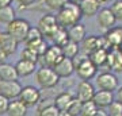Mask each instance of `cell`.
<instances>
[{
	"mask_svg": "<svg viewBox=\"0 0 122 116\" xmlns=\"http://www.w3.org/2000/svg\"><path fill=\"white\" fill-rule=\"evenodd\" d=\"M54 16H56L57 24L60 27H64V28H68L76 23H80L81 18H83L80 9H79V5L75 3H71V1L66 3L65 5H62Z\"/></svg>",
	"mask_w": 122,
	"mask_h": 116,
	"instance_id": "cell-1",
	"label": "cell"
},
{
	"mask_svg": "<svg viewBox=\"0 0 122 116\" xmlns=\"http://www.w3.org/2000/svg\"><path fill=\"white\" fill-rule=\"evenodd\" d=\"M72 62H73L75 72L81 81H90L96 76L98 68L87 57H75L72 58Z\"/></svg>",
	"mask_w": 122,
	"mask_h": 116,
	"instance_id": "cell-2",
	"label": "cell"
},
{
	"mask_svg": "<svg viewBox=\"0 0 122 116\" xmlns=\"http://www.w3.org/2000/svg\"><path fill=\"white\" fill-rule=\"evenodd\" d=\"M30 27L31 26H30V23H29V20L23 19V18H15L12 22H10L8 24H7L5 32H8L18 43H20V42H25L27 31H29Z\"/></svg>",
	"mask_w": 122,
	"mask_h": 116,
	"instance_id": "cell-3",
	"label": "cell"
},
{
	"mask_svg": "<svg viewBox=\"0 0 122 116\" xmlns=\"http://www.w3.org/2000/svg\"><path fill=\"white\" fill-rule=\"evenodd\" d=\"M35 80L38 82V85L42 89H52L58 84L60 77L54 73L52 68H46V66H41V68L35 72Z\"/></svg>",
	"mask_w": 122,
	"mask_h": 116,
	"instance_id": "cell-4",
	"label": "cell"
},
{
	"mask_svg": "<svg viewBox=\"0 0 122 116\" xmlns=\"http://www.w3.org/2000/svg\"><path fill=\"white\" fill-rule=\"evenodd\" d=\"M18 99L20 100L27 108L29 107H35L38 101L42 99V93L38 88H35L33 85H26L22 86V90L18 96Z\"/></svg>",
	"mask_w": 122,
	"mask_h": 116,
	"instance_id": "cell-5",
	"label": "cell"
},
{
	"mask_svg": "<svg viewBox=\"0 0 122 116\" xmlns=\"http://www.w3.org/2000/svg\"><path fill=\"white\" fill-rule=\"evenodd\" d=\"M95 84L96 86L102 90H109V92H114L119 86V81L118 77L113 72H103L95 76Z\"/></svg>",
	"mask_w": 122,
	"mask_h": 116,
	"instance_id": "cell-6",
	"label": "cell"
},
{
	"mask_svg": "<svg viewBox=\"0 0 122 116\" xmlns=\"http://www.w3.org/2000/svg\"><path fill=\"white\" fill-rule=\"evenodd\" d=\"M62 58V51H61V47L58 46H48L46 51L39 57L38 62L42 64V66H46V68H53L54 65L58 62V61Z\"/></svg>",
	"mask_w": 122,
	"mask_h": 116,
	"instance_id": "cell-7",
	"label": "cell"
},
{
	"mask_svg": "<svg viewBox=\"0 0 122 116\" xmlns=\"http://www.w3.org/2000/svg\"><path fill=\"white\" fill-rule=\"evenodd\" d=\"M57 27H58V24L56 22V16L52 14H44L39 18L38 24H37V28L41 31L42 37H48V38L56 31Z\"/></svg>",
	"mask_w": 122,
	"mask_h": 116,
	"instance_id": "cell-8",
	"label": "cell"
},
{
	"mask_svg": "<svg viewBox=\"0 0 122 116\" xmlns=\"http://www.w3.org/2000/svg\"><path fill=\"white\" fill-rule=\"evenodd\" d=\"M106 47L109 49H118L122 43V26H114L105 32L103 35Z\"/></svg>",
	"mask_w": 122,
	"mask_h": 116,
	"instance_id": "cell-9",
	"label": "cell"
},
{
	"mask_svg": "<svg viewBox=\"0 0 122 116\" xmlns=\"http://www.w3.org/2000/svg\"><path fill=\"white\" fill-rule=\"evenodd\" d=\"M80 43H81L80 50L86 54V57H87L91 51H94V50H96V49H99V47L107 49L106 47V43H105V39H103V35H102V37H98V35H88V37H86Z\"/></svg>",
	"mask_w": 122,
	"mask_h": 116,
	"instance_id": "cell-10",
	"label": "cell"
},
{
	"mask_svg": "<svg viewBox=\"0 0 122 116\" xmlns=\"http://www.w3.org/2000/svg\"><path fill=\"white\" fill-rule=\"evenodd\" d=\"M20 90H22V85L18 80H15V81H0V95L4 96L5 99H18Z\"/></svg>",
	"mask_w": 122,
	"mask_h": 116,
	"instance_id": "cell-11",
	"label": "cell"
},
{
	"mask_svg": "<svg viewBox=\"0 0 122 116\" xmlns=\"http://www.w3.org/2000/svg\"><path fill=\"white\" fill-rule=\"evenodd\" d=\"M95 16H96V23H98V26H99L102 30L107 31L109 28L115 26V22L117 20H115V18H114L113 12H111V9H110L109 7L100 8Z\"/></svg>",
	"mask_w": 122,
	"mask_h": 116,
	"instance_id": "cell-12",
	"label": "cell"
},
{
	"mask_svg": "<svg viewBox=\"0 0 122 116\" xmlns=\"http://www.w3.org/2000/svg\"><path fill=\"white\" fill-rule=\"evenodd\" d=\"M52 69L54 70V73H56L60 78L71 77L72 73L75 72L72 60H71V58H65V57H62V58H61V60L58 61V62H57Z\"/></svg>",
	"mask_w": 122,
	"mask_h": 116,
	"instance_id": "cell-13",
	"label": "cell"
},
{
	"mask_svg": "<svg viewBox=\"0 0 122 116\" xmlns=\"http://www.w3.org/2000/svg\"><path fill=\"white\" fill-rule=\"evenodd\" d=\"M110 72H122V53L118 49H110L109 54H107V61L106 65Z\"/></svg>",
	"mask_w": 122,
	"mask_h": 116,
	"instance_id": "cell-14",
	"label": "cell"
},
{
	"mask_svg": "<svg viewBox=\"0 0 122 116\" xmlns=\"http://www.w3.org/2000/svg\"><path fill=\"white\" fill-rule=\"evenodd\" d=\"M95 93V86L92 85L90 81H80L76 89V95L75 97L77 100H80L81 103L84 101H90L92 100V96Z\"/></svg>",
	"mask_w": 122,
	"mask_h": 116,
	"instance_id": "cell-15",
	"label": "cell"
},
{
	"mask_svg": "<svg viewBox=\"0 0 122 116\" xmlns=\"http://www.w3.org/2000/svg\"><path fill=\"white\" fill-rule=\"evenodd\" d=\"M18 45H19V43H18L8 32H5V31H1V32H0V46H1L3 51H4V54L7 57L12 56V54L16 53Z\"/></svg>",
	"mask_w": 122,
	"mask_h": 116,
	"instance_id": "cell-16",
	"label": "cell"
},
{
	"mask_svg": "<svg viewBox=\"0 0 122 116\" xmlns=\"http://www.w3.org/2000/svg\"><path fill=\"white\" fill-rule=\"evenodd\" d=\"M92 101L98 108H107L110 104L114 101V93L109 90H95V93L92 96Z\"/></svg>",
	"mask_w": 122,
	"mask_h": 116,
	"instance_id": "cell-17",
	"label": "cell"
},
{
	"mask_svg": "<svg viewBox=\"0 0 122 116\" xmlns=\"http://www.w3.org/2000/svg\"><path fill=\"white\" fill-rule=\"evenodd\" d=\"M79 9L81 12V16H87V18H92L95 16L98 11H99L102 7H100V3L98 0H81L79 3Z\"/></svg>",
	"mask_w": 122,
	"mask_h": 116,
	"instance_id": "cell-18",
	"label": "cell"
},
{
	"mask_svg": "<svg viewBox=\"0 0 122 116\" xmlns=\"http://www.w3.org/2000/svg\"><path fill=\"white\" fill-rule=\"evenodd\" d=\"M66 34H68V39L69 41H72L75 43H80L87 37V28L81 23H76V24L66 28Z\"/></svg>",
	"mask_w": 122,
	"mask_h": 116,
	"instance_id": "cell-19",
	"label": "cell"
},
{
	"mask_svg": "<svg viewBox=\"0 0 122 116\" xmlns=\"http://www.w3.org/2000/svg\"><path fill=\"white\" fill-rule=\"evenodd\" d=\"M107 54H109V49L99 47V49H96V50H94V51L90 53V54L87 56V58L98 68V66H105L106 65Z\"/></svg>",
	"mask_w": 122,
	"mask_h": 116,
	"instance_id": "cell-20",
	"label": "cell"
},
{
	"mask_svg": "<svg viewBox=\"0 0 122 116\" xmlns=\"http://www.w3.org/2000/svg\"><path fill=\"white\" fill-rule=\"evenodd\" d=\"M75 99V95L69 90H64L53 99V104L56 105V108L58 111H62V109H66L68 105L71 104V101Z\"/></svg>",
	"mask_w": 122,
	"mask_h": 116,
	"instance_id": "cell-21",
	"label": "cell"
},
{
	"mask_svg": "<svg viewBox=\"0 0 122 116\" xmlns=\"http://www.w3.org/2000/svg\"><path fill=\"white\" fill-rule=\"evenodd\" d=\"M5 113L8 116H26L27 115V107L19 99L10 100L8 108H7V112Z\"/></svg>",
	"mask_w": 122,
	"mask_h": 116,
	"instance_id": "cell-22",
	"label": "cell"
},
{
	"mask_svg": "<svg viewBox=\"0 0 122 116\" xmlns=\"http://www.w3.org/2000/svg\"><path fill=\"white\" fill-rule=\"evenodd\" d=\"M18 78H19V76H18L14 65L7 64V62L0 64V81H15Z\"/></svg>",
	"mask_w": 122,
	"mask_h": 116,
	"instance_id": "cell-23",
	"label": "cell"
},
{
	"mask_svg": "<svg viewBox=\"0 0 122 116\" xmlns=\"http://www.w3.org/2000/svg\"><path fill=\"white\" fill-rule=\"evenodd\" d=\"M35 65L37 64H33L30 61L19 60L14 66H15V70H16V73H18L19 77H27V76H30V74L34 73Z\"/></svg>",
	"mask_w": 122,
	"mask_h": 116,
	"instance_id": "cell-24",
	"label": "cell"
},
{
	"mask_svg": "<svg viewBox=\"0 0 122 116\" xmlns=\"http://www.w3.org/2000/svg\"><path fill=\"white\" fill-rule=\"evenodd\" d=\"M49 39L53 42V45H54V46L62 47V46H64L68 41H69V39H68V34H66V28L58 26L56 28V31H54L50 37H49Z\"/></svg>",
	"mask_w": 122,
	"mask_h": 116,
	"instance_id": "cell-25",
	"label": "cell"
},
{
	"mask_svg": "<svg viewBox=\"0 0 122 116\" xmlns=\"http://www.w3.org/2000/svg\"><path fill=\"white\" fill-rule=\"evenodd\" d=\"M61 51H62V57L65 58H75V57L79 56L80 53V47H79V43H75L72 41H68V42L61 47Z\"/></svg>",
	"mask_w": 122,
	"mask_h": 116,
	"instance_id": "cell-26",
	"label": "cell"
},
{
	"mask_svg": "<svg viewBox=\"0 0 122 116\" xmlns=\"http://www.w3.org/2000/svg\"><path fill=\"white\" fill-rule=\"evenodd\" d=\"M15 18H16V14H15V8L12 5L0 7V23L8 24L10 22H12Z\"/></svg>",
	"mask_w": 122,
	"mask_h": 116,
	"instance_id": "cell-27",
	"label": "cell"
},
{
	"mask_svg": "<svg viewBox=\"0 0 122 116\" xmlns=\"http://www.w3.org/2000/svg\"><path fill=\"white\" fill-rule=\"evenodd\" d=\"M48 46H49V45L46 43V41H45L44 38H41V39H38V41H34V42L27 43V45H26V47L31 49V50H33V51H34L38 57H41L45 51H46Z\"/></svg>",
	"mask_w": 122,
	"mask_h": 116,
	"instance_id": "cell-28",
	"label": "cell"
},
{
	"mask_svg": "<svg viewBox=\"0 0 122 116\" xmlns=\"http://www.w3.org/2000/svg\"><path fill=\"white\" fill-rule=\"evenodd\" d=\"M96 111H98V107L94 104L92 100L84 101V103H81V108H80L79 116H94V113H95Z\"/></svg>",
	"mask_w": 122,
	"mask_h": 116,
	"instance_id": "cell-29",
	"label": "cell"
},
{
	"mask_svg": "<svg viewBox=\"0 0 122 116\" xmlns=\"http://www.w3.org/2000/svg\"><path fill=\"white\" fill-rule=\"evenodd\" d=\"M41 38H44L42 34H41V31H39L37 27H30L29 31H27L26 39H25V45L34 42V41H38V39H41Z\"/></svg>",
	"mask_w": 122,
	"mask_h": 116,
	"instance_id": "cell-30",
	"label": "cell"
},
{
	"mask_svg": "<svg viewBox=\"0 0 122 116\" xmlns=\"http://www.w3.org/2000/svg\"><path fill=\"white\" fill-rule=\"evenodd\" d=\"M20 60H26V61H30V62H33V64H38V60L39 57L35 54L31 49L29 47H25L22 50V53H20Z\"/></svg>",
	"mask_w": 122,
	"mask_h": 116,
	"instance_id": "cell-31",
	"label": "cell"
},
{
	"mask_svg": "<svg viewBox=\"0 0 122 116\" xmlns=\"http://www.w3.org/2000/svg\"><path fill=\"white\" fill-rule=\"evenodd\" d=\"M80 108H81V101L75 97V99L71 101V104L68 105V108H66L65 111L68 112L71 116H79V113H80Z\"/></svg>",
	"mask_w": 122,
	"mask_h": 116,
	"instance_id": "cell-32",
	"label": "cell"
},
{
	"mask_svg": "<svg viewBox=\"0 0 122 116\" xmlns=\"http://www.w3.org/2000/svg\"><path fill=\"white\" fill-rule=\"evenodd\" d=\"M44 3L49 9L58 11L62 5H65L66 3H69V0H44Z\"/></svg>",
	"mask_w": 122,
	"mask_h": 116,
	"instance_id": "cell-33",
	"label": "cell"
},
{
	"mask_svg": "<svg viewBox=\"0 0 122 116\" xmlns=\"http://www.w3.org/2000/svg\"><path fill=\"white\" fill-rule=\"evenodd\" d=\"M110 9L115 18V20H122V0H115L111 4Z\"/></svg>",
	"mask_w": 122,
	"mask_h": 116,
	"instance_id": "cell-34",
	"label": "cell"
},
{
	"mask_svg": "<svg viewBox=\"0 0 122 116\" xmlns=\"http://www.w3.org/2000/svg\"><path fill=\"white\" fill-rule=\"evenodd\" d=\"M109 116H122V104L117 103V101H113L109 107Z\"/></svg>",
	"mask_w": 122,
	"mask_h": 116,
	"instance_id": "cell-35",
	"label": "cell"
},
{
	"mask_svg": "<svg viewBox=\"0 0 122 116\" xmlns=\"http://www.w3.org/2000/svg\"><path fill=\"white\" fill-rule=\"evenodd\" d=\"M37 112H38V116H57L58 109L56 108L54 104H52V105L45 107V108H42V109H39V111H37Z\"/></svg>",
	"mask_w": 122,
	"mask_h": 116,
	"instance_id": "cell-36",
	"label": "cell"
},
{
	"mask_svg": "<svg viewBox=\"0 0 122 116\" xmlns=\"http://www.w3.org/2000/svg\"><path fill=\"white\" fill-rule=\"evenodd\" d=\"M8 103H10V100H8V99H5L4 96L0 95V116L4 115L5 112H7V108H8Z\"/></svg>",
	"mask_w": 122,
	"mask_h": 116,
	"instance_id": "cell-37",
	"label": "cell"
},
{
	"mask_svg": "<svg viewBox=\"0 0 122 116\" xmlns=\"http://www.w3.org/2000/svg\"><path fill=\"white\" fill-rule=\"evenodd\" d=\"M16 3L20 5V8H26V7H31L35 3V0H16Z\"/></svg>",
	"mask_w": 122,
	"mask_h": 116,
	"instance_id": "cell-38",
	"label": "cell"
},
{
	"mask_svg": "<svg viewBox=\"0 0 122 116\" xmlns=\"http://www.w3.org/2000/svg\"><path fill=\"white\" fill-rule=\"evenodd\" d=\"M114 101L122 104V86H118L115 89V95H114Z\"/></svg>",
	"mask_w": 122,
	"mask_h": 116,
	"instance_id": "cell-39",
	"label": "cell"
},
{
	"mask_svg": "<svg viewBox=\"0 0 122 116\" xmlns=\"http://www.w3.org/2000/svg\"><path fill=\"white\" fill-rule=\"evenodd\" d=\"M94 116H109V113H107V111H105L103 108H98V111L94 113Z\"/></svg>",
	"mask_w": 122,
	"mask_h": 116,
	"instance_id": "cell-40",
	"label": "cell"
},
{
	"mask_svg": "<svg viewBox=\"0 0 122 116\" xmlns=\"http://www.w3.org/2000/svg\"><path fill=\"white\" fill-rule=\"evenodd\" d=\"M5 60H7V56L4 54L3 49H1V46H0V64H1V62H4Z\"/></svg>",
	"mask_w": 122,
	"mask_h": 116,
	"instance_id": "cell-41",
	"label": "cell"
},
{
	"mask_svg": "<svg viewBox=\"0 0 122 116\" xmlns=\"http://www.w3.org/2000/svg\"><path fill=\"white\" fill-rule=\"evenodd\" d=\"M12 0H0V7H4V5H11Z\"/></svg>",
	"mask_w": 122,
	"mask_h": 116,
	"instance_id": "cell-42",
	"label": "cell"
},
{
	"mask_svg": "<svg viewBox=\"0 0 122 116\" xmlns=\"http://www.w3.org/2000/svg\"><path fill=\"white\" fill-rule=\"evenodd\" d=\"M57 116H71L68 112L65 111V109H62V111H58V113H57Z\"/></svg>",
	"mask_w": 122,
	"mask_h": 116,
	"instance_id": "cell-43",
	"label": "cell"
},
{
	"mask_svg": "<svg viewBox=\"0 0 122 116\" xmlns=\"http://www.w3.org/2000/svg\"><path fill=\"white\" fill-rule=\"evenodd\" d=\"M100 4H103V3H109V1H111V0H98Z\"/></svg>",
	"mask_w": 122,
	"mask_h": 116,
	"instance_id": "cell-44",
	"label": "cell"
},
{
	"mask_svg": "<svg viewBox=\"0 0 122 116\" xmlns=\"http://www.w3.org/2000/svg\"><path fill=\"white\" fill-rule=\"evenodd\" d=\"M69 1H71V3H75V4H79L81 0H69Z\"/></svg>",
	"mask_w": 122,
	"mask_h": 116,
	"instance_id": "cell-45",
	"label": "cell"
},
{
	"mask_svg": "<svg viewBox=\"0 0 122 116\" xmlns=\"http://www.w3.org/2000/svg\"><path fill=\"white\" fill-rule=\"evenodd\" d=\"M118 50H119V51L122 53V43H121V45H119V47H118Z\"/></svg>",
	"mask_w": 122,
	"mask_h": 116,
	"instance_id": "cell-46",
	"label": "cell"
}]
</instances>
